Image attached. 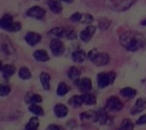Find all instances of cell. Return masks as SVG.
<instances>
[{"label": "cell", "instance_id": "cell-1", "mask_svg": "<svg viewBox=\"0 0 146 130\" xmlns=\"http://www.w3.org/2000/svg\"><path fill=\"white\" fill-rule=\"evenodd\" d=\"M120 43L122 47L129 51H137L145 45V37L137 32L129 31L120 37Z\"/></svg>", "mask_w": 146, "mask_h": 130}, {"label": "cell", "instance_id": "cell-2", "mask_svg": "<svg viewBox=\"0 0 146 130\" xmlns=\"http://www.w3.org/2000/svg\"><path fill=\"white\" fill-rule=\"evenodd\" d=\"M116 77V75L115 72H109V73H100L98 76V86L100 88H105L109 85H110L111 83H113V82L115 81Z\"/></svg>", "mask_w": 146, "mask_h": 130}, {"label": "cell", "instance_id": "cell-3", "mask_svg": "<svg viewBox=\"0 0 146 130\" xmlns=\"http://www.w3.org/2000/svg\"><path fill=\"white\" fill-rule=\"evenodd\" d=\"M136 0H110V7L115 11H124L129 9Z\"/></svg>", "mask_w": 146, "mask_h": 130}, {"label": "cell", "instance_id": "cell-4", "mask_svg": "<svg viewBox=\"0 0 146 130\" xmlns=\"http://www.w3.org/2000/svg\"><path fill=\"white\" fill-rule=\"evenodd\" d=\"M50 34H53L59 37H68L69 39L76 38V33L73 30H69L65 27H56L53 28L50 32Z\"/></svg>", "mask_w": 146, "mask_h": 130}, {"label": "cell", "instance_id": "cell-5", "mask_svg": "<svg viewBox=\"0 0 146 130\" xmlns=\"http://www.w3.org/2000/svg\"><path fill=\"white\" fill-rule=\"evenodd\" d=\"M106 106L108 109L114 111V112H118L121 111L123 108V104L120 100V99L116 96H111L107 100Z\"/></svg>", "mask_w": 146, "mask_h": 130}, {"label": "cell", "instance_id": "cell-6", "mask_svg": "<svg viewBox=\"0 0 146 130\" xmlns=\"http://www.w3.org/2000/svg\"><path fill=\"white\" fill-rule=\"evenodd\" d=\"M50 50L55 56H59L64 53L65 48L63 43L58 39H53L50 42Z\"/></svg>", "mask_w": 146, "mask_h": 130}, {"label": "cell", "instance_id": "cell-7", "mask_svg": "<svg viewBox=\"0 0 146 130\" xmlns=\"http://www.w3.org/2000/svg\"><path fill=\"white\" fill-rule=\"evenodd\" d=\"M110 60V57L106 53H99L98 52L96 54V55L92 59V61L98 66H105L106 64H108Z\"/></svg>", "mask_w": 146, "mask_h": 130}, {"label": "cell", "instance_id": "cell-8", "mask_svg": "<svg viewBox=\"0 0 146 130\" xmlns=\"http://www.w3.org/2000/svg\"><path fill=\"white\" fill-rule=\"evenodd\" d=\"M27 14L30 17H33V18H36V19H42L44 14H45V11L41 8V7H38V6H34V7H32L30 8L27 12Z\"/></svg>", "mask_w": 146, "mask_h": 130}, {"label": "cell", "instance_id": "cell-9", "mask_svg": "<svg viewBox=\"0 0 146 130\" xmlns=\"http://www.w3.org/2000/svg\"><path fill=\"white\" fill-rule=\"evenodd\" d=\"M146 109V99L145 98H139L137 100L135 105L131 110L132 115H137L140 112H142L144 110Z\"/></svg>", "mask_w": 146, "mask_h": 130}, {"label": "cell", "instance_id": "cell-10", "mask_svg": "<svg viewBox=\"0 0 146 130\" xmlns=\"http://www.w3.org/2000/svg\"><path fill=\"white\" fill-rule=\"evenodd\" d=\"M77 87L78 89L83 92V93H86L89 90H91L92 89V81L90 78H87V77H84L82 79H80L77 81Z\"/></svg>", "mask_w": 146, "mask_h": 130}, {"label": "cell", "instance_id": "cell-11", "mask_svg": "<svg viewBox=\"0 0 146 130\" xmlns=\"http://www.w3.org/2000/svg\"><path fill=\"white\" fill-rule=\"evenodd\" d=\"M95 32H96V27L95 26H87L80 33V38H81V40H83L84 42H88L92 38V37L95 33Z\"/></svg>", "mask_w": 146, "mask_h": 130}, {"label": "cell", "instance_id": "cell-12", "mask_svg": "<svg viewBox=\"0 0 146 130\" xmlns=\"http://www.w3.org/2000/svg\"><path fill=\"white\" fill-rule=\"evenodd\" d=\"M25 40L26 42L29 44V45H35L37 44L40 40H41V36L39 34H38L37 32H28L26 34V37H25Z\"/></svg>", "mask_w": 146, "mask_h": 130}, {"label": "cell", "instance_id": "cell-13", "mask_svg": "<svg viewBox=\"0 0 146 130\" xmlns=\"http://www.w3.org/2000/svg\"><path fill=\"white\" fill-rule=\"evenodd\" d=\"M54 112L57 118H64L67 116L68 108L66 106H64L62 104H57V105H56V106L54 108Z\"/></svg>", "mask_w": 146, "mask_h": 130}, {"label": "cell", "instance_id": "cell-14", "mask_svg": "<svg viewBox=\"0 0 146 130\" xmlns=\"http://www.w3.org/2000/svg\"><path fill=\"white\" fill-rule=\"evenodd\" d=\"M48 5H49L50 9L53 13H56V14L60 13L62 9V4L57 0H48Z\"/></svg>", "mask_w": 146, "mask_h": 130}, {"label": "cell", "instance_id": "cell-15", "mask_svg": "<svg viewBox=\"0 0 146 130\" xmlns=\"http://www.w3.org/2000/svg\"><path fill=\"white\" fill-rule=\"evenodd\" d=\"M33 56L38 61H41V62H44V61H47L49 60V55H48L47 52L45 50H43V49H39V50L35 51L33 54Z\"/></svg>", "mask_w": 146, "mask_h": 130}, {"label": "cell", "instance_id": "cell-16", "mask_svg": "<svg viewBox=\"0 0 146 130\" xmlns=\"http://www.w3.org/2000/svg\"><path fill=\"white\" fill-rule=\"evenodd\" d=\"M1 71H2L3 76L7 78V77H11L13 74H15V67L14 66H11V65H5V66H2Z\"/></svg>", "mask_w": 146, "mask_h": 130}, {"label": "cell", "instance_id": "cell-17", "mask_svg": "<svg viewBox=\"0 0 146 130\" xmlns=\"http://www.w3.org/2000/svg\"><path fill=\"white\" fill-rule=\"evenodd\" d=\"M12 23H13V19L10 14H5L0 20L1 27L3 29H6V30H8V28L11 26Z\"/></svg>", "mask_w": 146, "mask_h": 130}, {"label": "cell", "instance_id": "cell-18", "mask_svg": "<svg viewBox=\"0 0 146 130\" xmlns=\"http://www.w3.org/2000/svg\"><path fill=\"white\" fill-rule=\"evenodd\" d=\"M39 77H40V82H41V84H42L43 88L45 90H49L50 88V75L45 73V72H42L40 74Z\"/></svg>", "mask_w": 146, "mask_h": 130}, {"label": "cell", "instance_id": "cell-19", "mask_svg": "<svg viewBox=\"0 0 146 130\" xmlns=\"http://www.w3.org/2000/svg\"><path fill=\"white\" fill-rule=\"evenodd\" d=\"M81 98H82L83 103L86 104V105L92 106V105L97 103L96 97L93 95H92V94H84V95H81Z\"/></svg>", "mask_w": 146, "mask_h": 130}, {"label": "cell", "instance_id": "cell-20", "mask_svg": "<svg viewBox=\"0 0 146 130\" xmlns=\"http://www.w3.org/2000/svg\"><path fill=\"white\" fill-rule=\"evenodd\" d=\"M86 53L82 50H78V51H75L72 54V58H73V60L74 62H77V63H81L83 62L85 60H86Z\"/></svg>", "mask_w": 146, "mask_h": 130}, {"label": "cell", "instance_id": "cell-21", "mask_svg": "<svg viewBox=\"0 0 146 130\" xmlns=\"http://www.w3.org/2000/svg\"><path fill=\"white\" fill-rule=\"evenodd\" d=\"M136 94H137V91L133 88H124L121 90V95L128 99L134 98Z\"/></svg>", "mask_w": 146, "mask_h": 130}, {"label": "cell", "instance_id": "cell-22", "mask_svg": "<svg viewBox=\"0 0 146 130\" xmlns=\"http://www.w3.org/2000/svg\"><path fill=\"white\" fill-rule=\"evenodd\" d=\"M80 118L81 119H86V120H90L92 122L98 121V114L97 112H93V111H89V112H86L82 114H80Z\"/></svg>", "mask_w": 146, "mask_h": 130}, {"label": "cell", "instance_id": "cell-23", "mask_svg": "<svg viewBox=\"0 0 146 130\" xmlns=\"http://www.w3.org/2000/svg\"><path fill=\"white\" fill-rule=\"evenodd\" d=\"M68 103L71 106H73L74 108H78V107L81 106L82 104H84L81 96H79V95H74V96L71 97L70 100H68Z\"/></svg>", "mask_w": 146, "mask_h": 130}, {"label": "cell", "instance_id": "cell-24", "mask_svg": "<svg viewBox=\"0 0 146 130\" xmlns=\"http://www.w3.org/2000/svg\"><path fill=\"white\" fill-rule=\"evenodd\" d=\"M39 125L38 119L37 118H32L26 126V130H37Z\"/></svg>", "mask_w": 146, "mask_h": 130}, {"label": "cell", "instance_id": "cell-25", "mask_svg": "<svg viewBox=\"0 0 146 130\" xmlns=\"http://www.w3.org/2000/svg\"><path fill=\"white\" fill-rule=\"evenodd\" d=\"M97 114H98V121L101 124H104L107 122V119H108V116H107V113H106L105 110L99 109L97 112Z\"/></svg>", "mask_w": 146, "mask_h": 130}, {"label": "cell", "instance_id": "cell-26", "mask_svg": "<svg viewBox=\"0 0 146 130\" xmlns=\"http://www.w3.org/2000/svg\"><path fill=\"white\" fill-rule=\"evenodd\" d=\"M29 111L36 116H42L44 114V111L42 107L35 104H33L29 106Z\"/></svg>", "mask_w": 146, "mask_h": 130}, {"label": "cell", "instance_id": "cell-27", "mask_svg": "<svg viewBox=\"0 0 146 130\" xmlns=\"http://www.w3.org/2000/svg\"><path fill=\"white\" fill-rule=\"evenodd\" d=\"M19 77L23 79V80H27L29 79L31 77V72L28 70V68L27 67H21L19 71Z\"/></svg>", "mask_w": 146, "mask_h": 130}, {"label": "cell", "instance_id": "cell-28", "mask_svg": "<svg viewBox=\"0 0 146 130\" xmlns=\"http://www.w3.org/2000/svg\"><path fill=\"white\" fill-rule=\"evenodd\" d=\"M133 129H134V125L133 122L128 119L124 120L120 126V130H133Z\"/></svg>", "mask_w": 146, "mask_h": 130}, {"label": "cell", "instance_id": "cell-29", "mask_svg": "<svg viewBox=\"0 0 146 130\" xmlns=\"http://www.w3.org/2000/svg\"><path fill=\"white\" fill-rule=\"evenodd\" d=\"M80 72L79 69L75 66H72L68 71V76L71 79L77 80L80 77Z\"/></svg>", "mask_w": 146, "mask_h": 130}, {"label": "cell", "instance_id": "cell-30", "mask_svg": "<svg viewBox=\"0 0 146 130\" xmlns=\"http://www.w3.org/2000/svg\"><path fill=\"white\" fill-rule=\"evenodd\" d=\"M68 92V88L65 83H60L57 87V95L60 96L65 95Z\"/></svg>", "mask_w": 146, "mask_h": 130}, {"label": "cell", "instance_id": "cell-31", "mask_svg": "<svg viewBox=\"0 0 146 130\" xmlns=\"http://www.w3.org/2000/svg\"><path fill=\"white\" fill-rule=\"evenodd\" d=\"M28 102H31L33 104H36V103H39L42 101V97L38 95H33L29 97V99L27 100Z\"/></svg>", "mask_w": 146, "mask_h": 130}, {"label": "cell", "instance_id": "cell-32", "mask_svg": "<svg viewBox=\"0 0 146 130\" xmlns=\"http://www.w3.org/2000/svg\"><path fill=\"white\" fill-rule=\"evenodd\" d=\"M110 25V21L107 19H102L99 20V27L103 30H106Z\"/></svg>", "mask_w": 146, "mask_h": 130}, {"label": "cell", "instance_id": "cell-33", "mask_svg": "<svg viewBox=\"0 0 146 130\" xmlns=\"http://www.w3.org/2000/svg\"><path fill=\"white\" fill-rule=\"evenodd\" d=\"M21 28V25L19 22H13L11 26L8 28V31L9 32H18Z\"/></svg>", "mask_w": 146, "mask_h": 130}, {"label": "cell", "instance_id": "cell-34", "mask_svg": "<svg viewBox=\"0 0 146 130\" xmlns=\"http://www.w3.org/2000/svg\"><path fill=\"white\" fill-rule=\"evenodd\" d=\"M10 93V88L6 85H2L0 88V95L1 96H5L8 95Z\"/></svg>", "mask_w": 146, "mask_h": 130}, {"label": "cell", "instance_id": "cell-35", "mask_svg": "<svg viewBox=\"0 0 146 130\" xmlns=\"http://www.w3.org/2000/svg\"><path fill=\"white\" fill-rule=\"evenodd\" d=\"M92 20H93V18L91 14H83L80 21H82L83 23H91Z\"/></svg>", "mask_w": 146, "mask_h": 130}, {"label": "cell", "instance_id": "cell-36", "mask_svg": "<svg viewBox=\"0 0 146 130\" xmlns=\"http://www.w3.org/2000/svg\"><path fill=\"white\" fill-rule=\"evenodd\" d=\"M82 15H83V14H80V13H75V14H74L71 16L70 19H71L73 21H80L81 19H82Z\"/></svg>", "mask_w": 146, "mask_h": 130}, {"label": "cell", "instance_id": "cell-37", "mask_svg": "<svg viewBox=\"0 0 146 130\" xmlns=\"http://www.w3.org/2000/svg\"><path fill=\"white\" fill-rule=\"evenodd\" d=\"M146 123V114L140 117L139 118V120L137 121V124L138 125H143V124H145Z\"/></svg>", "mask_w": 146, "mask_h": 130}, {"label": "cell", "instance_id": "cell-38", "mask_svg": "<svg viewBox=\"0 0 146 130\" xmlns=\"http://www.w3.org/2000/svg\"><path fill=\"white\" fill-rule=\"evenodd\" d=\"M46 130H61V128L56 124H50Z\"/></svg>", "mask_w": 146, "mask_h": 130}, {"label": "cell", "instance_id": "cell-39", "mask_svg": "<svg viewBox=\"0 0 146 130\" xmlns=\"http://www.w3.org/2000/svg\"><path fill=\"white\" fill-rule=\"evenodd\" d=\"M61 1H63V2L68 3H72V2H73V0H61Z\"/></svg>", "mask_w": 146, "mask_h": 130}, {"label": "cell", "instance_id": "cell-40", "mask_svg": "<svg viewBox=\"0 0 146 130\" xmlns=\"http://www.w3.org/2000/svg\"><path fill=\"white\" fill-rule=\"evenodd\" d=\"M142 25H144V26H146V20H145L143 22H142Z\"/></svg>", "mask_w": 146, "mask_h": 130}]
</instances>
